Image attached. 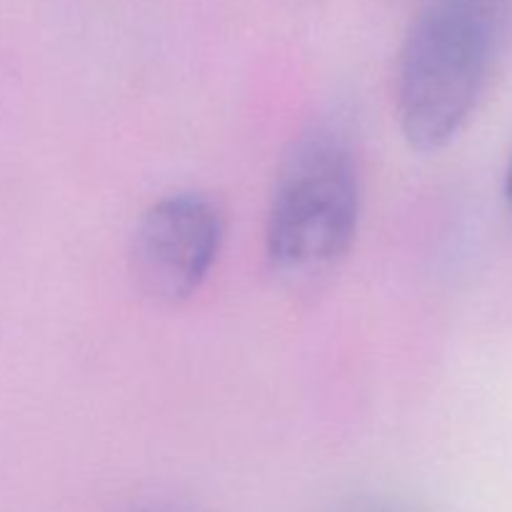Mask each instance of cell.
<instances>
[{
    "label": "cell",
    "instance_id": "obj_3",
    "mask_svg": "<svg viewBox=\"0 0 512 512\" xmlns=\"http://www.w3.org/2000/svg\"><path fill=\"white\" fill-rule=\"evenodd\" d=\"M223 235V210L210 195L178 190L155 200L133 233L130 260L138 288L155 303L188 300L208 280Z\"/></svg>",
    "mask_w": 512,
    "mask_h": 512
},
{
    "label": "cell",
    "instance_id": "obj_2",
    "mask_svg": "<svg viewBox=\"0 0 512 512\" xmlns=\"http://www.w3.org/2000/svg\"><path fill=\"white\" fill-rule=\"evenodd\" d=\"M360 175L350 140L333 125L300 135L280 163L270 195L265 250L280 275L313 278L353 245Z\"/></svg>",
    "mask_w": 512,
    "mask_h": 512
},
{
    "label": "cell",
    "instance_id": "obj_5",
    "mask_svg": "<svg viewBox=\"0 0 512 512\" xmlns=\"http://www.w3.org/2000/svg\"><path fill=\"white\" fill-rule=\"evenodd\" d=\"M133 512H188V510L178 508V505H145V508H138Z\"/></svg>",
    "mask_w": 512,
    "mask_h": 512
},
{
    "label": "cell",
    "instance_id": "obj_4",
    "mask_svg": "<svg viewBox=\"0 0 512 512\" xmlns=\"http://www.w3.org/2000/svg\"><path fill=\"white\" fill-rule=\"evenodd\" d=\"M505 205H508V213L512 218V158L508 165V173H505Z\"/></svg>",
    "mask_w": 512,
    "mask_h": 512
},
{
    "label": "cell",
    "instance_id": "obj_1",
    "mask_svg": "<svg viewBox=\"0 0 512 512\" xmlns=\"http://www.w3.org/2000/svg\"><path fill=\"white\" fill-rule=\"evenodd\" d=\"M512 0H425L395 68V115L420 153L445 148L468 125L503 55Z\"/></svg>",
    "mask_w": 512,
    "mask_h": 512
}]
</instances>
